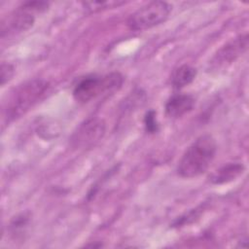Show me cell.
<instances>
[{
  "label": "cell",
  "instance_id": "cell-9",
  "mask_svg": "<svg viewBox=\"0 0 249 249\" xmlns=\"http://www.w3.org/2000/svg\"><path fill=\"white\" fill-rule=\"evenodd\" d=\"M244 169V165L240 162H230L215 170L209 176V181L214 185L227 184L238 178Z\"/></svg>",
  "mask_w": 249,
  "mask_h": 249
},
{
  "label": "cell",
  "instance_id": "cell-7",
  "mask_svg": "<svg viewBox=\"0 0 249 249\" xmlns=\"http://www.w3.org/2000/svg\"><path fill=\"white\" fill-rule=\"evenodd\" d=\"M248 47V34H240L222 46L213 55L209 65L212 69L218 70L225 68L234 62L240 55H242Z\"/></svg>",
  "mask_w": 249,
  "mask_h": 249
},
{
  "label": "cell",
  "instance_id": "cell-10",
  "mask_svg": "<svg viewBox=\"0 0 249 249\" xmlns=\"http://www.w3.org/2000/svg\"><path fill=\"white\" fill-rule=\"evenodd\" d=\"M196 69L191 65H180L171 74L170 82L172 87L174 89H182L190 85L196 79Z\"/></svg>",
  "mask_w": 249,
  "mask_h": 249
},
{
  "label": "cell",
  "instance_id": "cell-5",
  "mask_svg": "<svg viewBox=\"0 0 249 249\" xmlns=\"http://www.w3.org/2000/svg\"><path fill=\"white\" fill-rule=\"evenodd\" d=\"M172 11V6L165 1H152L136 10L127 19V26L133 31L153 28L164 22Z\"/></svg>",
  "mask_w": 249,
  "mask_h": 249
},
{
  "label": "cell",
  "instance_id": "cell-6",
  "mask_svg": "<svg viewBox=\"0 0 249 249\" xmlns=\"http://www.w3.org/2000/svg\"><path fill=\"white\" fill-rule=\"evenodd\" d=\"M105 122L92 118L83 123L71 137V145L76 149H89L97 144L105 134Z\"/></svg>",
  "mask_w": 249,
  "mask_h": 249
},
{
  "label": "cell",
  "instance_id": "cell-1",
  "mask_svg": "<svg viewBox=\"0 0 249 249\" xmlns=\"http://www.w3.org/2000/svg\"><path fill=\"white\" fill-rule=\"evenodd\" d=\"M217 152L215 138L208 134L197 137L182 155L177 174L182 178H195L203 174L212 163Z\"/></svg>",
  "mask_w": 249,
  "mask_h": 249
},
{
  "label": "cell",
  "instance_id": "cell-12",
  "mask_svg": "<svg viewBox=\"0 0 249 249\" xmlns=\"http://www.w3.org/2000/svg\"><path fill=\"white\" fill-rule=\"evenodd\" d=\"M145 130L149 133H156L159 130V123L157 120V114L154 110H149L144 117Z\"/></svg>",
  "mask_w": 249,
  "mask_h": 249
},
{
  "label": "cell",
  "instance_id": "cell-4",
  "mask_svg": "<svg viewBox=\"0 0 249 249\" xmlns=\"http://www.w3.org/2000/svg\"><path fill=\"white\" fill-rule=\"evenodd\" d=\"M50 3L45 1H27L4 18L1 22V38H11L30 29L36 16L44 13Z\"/></svg>",
  "mask_w": 249,
  "mask_h": 249
},
{
  "label": "cell",
  "instance_id": "cell-13",
  "mask_svg": "<svg viewBox=\"0 0 249 249\" xmlns=\"http://www.w3.org/2000/svg\"><path fill=\"white\" fill-rule=\"evenodd\" d=\"M14 73H15V69L12 64L5 63V62L1 64V86L2 87L12 80Z\"/></svg>",
  "mask_w": 249,
  "mask_h": 249
},
{
  "label": "cell",
  "instance_id": "cell-8",
  "mask_svg": "<svg viewBox=\"0 0 249 249\" xmlns=\"http://www.w3.org/2000/svg\"><path fill=\"white\" fill-rule=\"evenodd\" d=\"M195 98L187 93H175L165 103V114L168 118H179L193 110Z\"/></svg>",
  "mask_w": 249,
  "mask_h": 249
},
{
  "label": "cell",
  "instance_id": "cell-3",
  "mask_svg": "<svg viewBox=\"0 0 249 249\" xmlns=\"http://www.w3.org/2000/svg\"><path fill=\"white\" fill-rule=\"evenodd\" d=\"M123 82L124 77L119 72H111L105 75H87L75 85L73 97L78 102L86 103L102 94L118 90Z\"/></svg>",
  "mask_w": 249,
  "mask_h": 249
},
{
  "label": "cell",
  "instance_id": "cell-2",
  "mask_svg": "<svg viewBox=\"0 0 249 249\" xmlns=\"http://www.w3.org/2000/svg\"><path fill=\"white\" fill-rule=\"evenodd\" d=\"M49 87V83L43 79H33L18 85L5 102L4 118L12 122L26 114L45 95Z\"/></svg>",
  "mask_w": 249,
  "mask_h": 249
},
{
  "label": "cell",
  "instance_id": "cell-11",
  "mask_svg": "<svg viewBox=\"0 0 249 249\" xmlns=\"http://www.w3.org/2000/svg\"><path fill=\"white\" fill-rule=\"evenodd\" d=\"M124 2H115V1H94V2H84V7L90 13L98 12L107 8H113L119 6Z\"/></svg>",
  "mask_w": 249,
  "mask_h": 249
}]
</instances>
